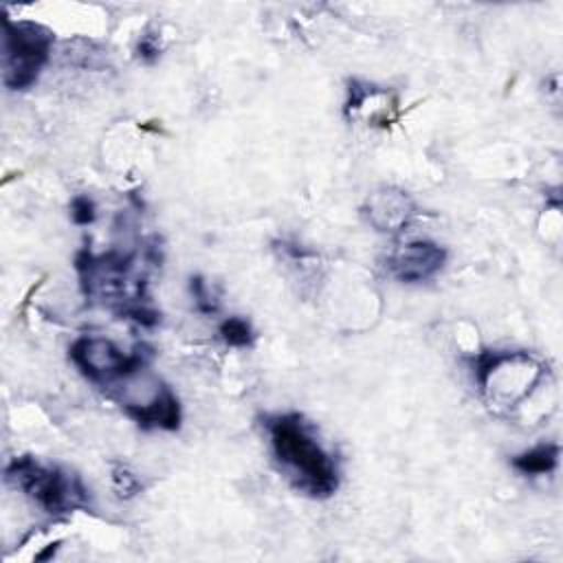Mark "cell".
Returning a JSON list of instances; mask_svg holds the SVG:
<instances>
[{
	"mask_svg": "<svg viewBox=\"0 0 563 563\" xmlns=\"http://www.w3.org/2000/svg\"><path fill=\"white\" fill-rule=\"evenodd\" d=\"M273 453L292 484L310 497H330L339 488L334 457L317 440L310 422L299 413L266 418Z\"/></svg>",
	"mask_w": 563,
	"mask_h": 563,
	"instance_id": "6da1fadb",
	"label": "cell"
},
{
	"mask_svg": "<svg viewBox=\"0 0 563 563\" xmlns=\"http://www.w3.org/2000/svg\"><path fill=\"white\" fill-rule=\"evenodd\" d=\"M4 473L11 484L53 515L88 506V490L81 479L59 466H48L31 455H22L11 460Z\"/></svg>",
	"mask_w": 563,
	"mask_h": 563,
	"instance_id": "7a4b0ae2",
	"label": "cell"
},
{
	"mask_svg": "<svg viewBox=\"0 0 563 563\" xmlns=\"http://www.w3.org/2000/svg\"><path fill=\"white\" fill-rule=\"evenodd\" d=\"M53 31L37 22L4 20V86L24 90L35 84L40 70L51 57Z\"/></svg>",
	"mask_w": 563,
	"mask_h": 563,
	"instance_id": "3957f363",
	"label": "cell"
},
{
	"mask_svg": "<svg viewBox=\"0 0 563 563\" xmlns=\"http://www.w3.org/2000/svg\"><path fill=\"white\" fill-rule=\"evenodd\" d=\"M68 352L77 369L88 380L99 385H110L134 376L152 356V352H145V345H136L134 352H123L103 336H79Z\"/></svg>",
	"mask_w": 563,
	"mask_h": 563,
	"instance_id": "277c9868",
	"label": "cell"
},
{
	"mask_svg": "<svg viewBox=\"0 0 563 563\" xmlns=\"http://www.w3.org/2000/svg\"><path fill=\"white\" fill-rule=\"evenodd\" d=\"M446 262V251L429 240H413L398 246L389 257V271L405 284H418L433 277Z\"/></svg>",
	"mask_w": 563,
	"mask_h": 563,
	"instance_id": "5b68a950",
	"label": "cell"
},
{
	"mask_svg": "<svg viewBox=\"0 0 563 563\" xmlns=\"http://www.w3.org/2000/svg\"><path fill=\"white\" fill-rule=\"evenodd\" d=\"M363 213L376 231L398 233L416 216V202L407 191L398 187H383L367 196Z\"/></svg>",
	"mask_w": 563,
	"mask_h": 563,
	"instance_id": "8992f818",
	"label": "cell"
},
{
	"mask_svg": "<svg viewBox=\"0 0 563 563\" xmlns=\"http://www.w3.org/2000/svg\"><path fill=\"white\" fill-rule=\"evenodd\" d=\"M128 416L143 429H167L174 431L180 424V405L169 387H161L147 402L125 409Z\"/></svg>",
	"mask_w": 563,
	"mask_h": 563,
	"instance_id": "52a82bcc",
	"label": "cell"
},
{
	"mask_svg": "<svg viewBox=\"0 0 563 563\" xmlns=\"http://www.w3.org/2000/svg\"><path fill=\"white\" fill-rule=\"evenodd\" d=\"M559 444L545 442L537 444L530 451H523L512 457V466L523 475H545L552 473L559 464Z\"/></svg>",
	"mask_w": 563,
	"mask_h": 563,
	"instance_id": "ba28073f",
	"label": "cell"
},
{
	"mask_svg": "<svg viewBox=\"0 0 563 563\" xmlns=\"http://www.w3.org/2000/svg\"><path fill=\"white\" fill-rule=\"evenodd\" d=\"M220 336L224 339L227 345H233V347H246L255 339L251 323L246 319H240V317L224 319L220 323Z\"/></svg>",
	"mask_w": 563,
	"mask_h": 563,
	"instance_id": "9c48e42d",
	"label": "cell"
},
{
	"mask_svg": "<svg viewBox=\"0 0 563 563\" xmlns=\"http://www.w3.org/2000/svg\"><path fill=\"white\" fill-rule=\"evenodd\" d=\"M70 216H73V222H75V224H81V227L92 224L95 218H97V207H95L92 198H88V196H77V198H73V202H70Z\"/></svg>",
	"mask_w": 563,
	"mask_h": 563,
	"instance_id": "30bf717a",
	"label": "cell"
},
{
	"mask_svg": "<svg viewBox=\"0 0 563 563\" xmlns=\"http://www.w3.org/2000/svg\"><path fill=\"white\" fill-rule=\"evenodd\" d=\"M112 482H114V488L119 490V495H125V497H130V495H134V493L141 490L139 477L132 475L128 468H117V471L112 473Z\"/></svg>",
	"mask_w": 563,
	"mask_h": 563,
	"instance_id": "8fae6325",
	"label": "cell"
},
{
	"mask_svg": "<svg viewBox=\"0 0 563 563\" xmlns=\"http://www.w3.org/2000/svg\"><path fill=\"white\" fill-rule=\"evenodd\" d=\"M191 292H194V299H196V306H198V310H202V312H213L216 310V306H213V301H211V295L207 292V286H205V282H202V277H191Z\"/></svg>",
	"mask_w": 563,
	"mask_h": 563,
	"instance_id": "7c38bea8",
	"label": "cell"
},
{
	"mask_svg": "<svg viewBox=\"0 0 563 563\" xmlns=\"http://www.w3.org/2000/svg\"><path fill=\"white\" fill-rule=\"evenodd\" d=\"M139 57L143 59V62H147V64H152L158 55H161V46H158V42H156V37L154 35H143L141 40H139Z\"/></svg>",
	"mask_w": 563,
	"mask_h": 563,
	"instance_id": "4fadbf2b",
	"label": "cell"
}]
</instances>
